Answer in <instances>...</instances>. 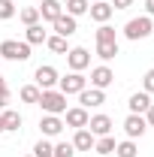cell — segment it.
<instances>
[{"instance_id":"cell-1","label":"cell","mask_w":154,"mask_h":157,"mask_svg":"<svg viewBox=\"0 0 154 157\" xmlns=\"http://www.w3.org/2000/svg\"><path fill=\"white\" fill-rule=\"evenodd\" d=\"M37 106H42L45 115H64V112H67V94H60L55 88H52V91H42Z\"/></svg>"},{"instance_id":"cell-2","label":"cell","mask_w":154,"mask_h":157,"mask_svg":"<svg viewBox=\"0 0 154 157\" xmlns=\"http://www.w3.org/2000/svg\"><path fill=\"white\" fill-rule=\"evenodd\" d=\"M151 30H154V21L151 15H139V18H130L127 24H124V36L127 39H145V36H151Z\"/></svg>"},{"instance_id":"cell-3","label":"cell","mask_w":154,"mask_h":157,"mask_svg":"<svg viewBox=\"0 0 154 157\" xmlns=\"http://www.w3.org/2000/svg\"><path fill=\"white\" fill-rule=\"evenodd\" d=\"M27 60L30 58V45L18 42V39H3L0 42V60Z\"/></svg>"},{"instance_id":"cell-4","label":"cell","mask_w":154,"mask_h":157,"mask_svg":"<svg viewBox=\"0 0 154 157\" xmlns=\"http://www.w3.org/2000/svg\"><path fill=\"white\" fill-rule=\"evenodd\" d=\"M58 88H60V94H82L85 88H88V78L82 76V73H70V76H64L58 78Z\"/></svg>"},{"instance_id":"cell-5","label":"cell","mask_w":154,"mask_h":157,"mask_svg":"<svg viewBox=\"0 0 154 157\" xmlns=\"http://www.w3.org/2000/svg\"><path fill=\"white\" fill-rule=\"evenodd\" d=\"M67 63H70V70H73V73H82L85 67H91V52H88V48H82V45H76V48H70V52H67Z\"/></svg>"},{"instance_id":"cell-6","label":"cell","mask_w":154,"mask_h":157,"mask_svg":"<svg viewBox=\"0 0 154 157\" xmlns=\"http://www.w3.org/2000/svg\"><path fill=\"white\" fill-rule=\"evenodd\" d=\"M33 78H37V88L39 91H52L55 85H58V70L55 67H37V73H33Z\"/></svg>"},{"instance_id":"cell-7","label":"cell","mask_w":154,"mask_h":157,"mask_svg":"<svg viewBox=\"0 0 154 157\" xmlns=\"http://www.w3.org/2000/svg\"><path fill=\"white\" fill-rule=\"evenodd\" d=\"M145 130H148V121H145V115H127V118H124V133H127V139H139V136H145Z\"/></svg>"},{"instance_id":"cell-8","label":"cell","mask_w":154,"mask_h":157,"mask_svg":"<svg viewBox=\"0 0 154 157\" xmlns=\"http://www.w3.org/2000/svg\"><path fill=\"white\" fill-rule=\"evenodd\" d=\"M112 82H115V73H112V70H109L106 63L91 70V88H100V91H106V88H109Z\"/></svg>"},{"instance_id":"cell-9","label":"cell","mask_w":154,"mask_h":157,"mask_svg":"<svg viewBox=\"0 0 154 157\" xmlns=\"http://www.w3.org/2000/svg\"><path fill=\"white\" fill-rule=\"evenodd\" d=\"M79 103H82V109H97V106L106 103V94H103L100 88H85V91L79 94Z\"/></svg>"},{"instance_id":"cell-10","label":"cell","mask_w":154,"mask_h":157,"mask_svg":"<svg viewBox=\"0 0 154 157\" xmlns=\"http://www.w3.org/2000/svg\"><path fill=\"white\" fill-rule=\"evenodd\" d=\"M52 24H55V33H58V36H64V39H70V36H73V33L79 30L76 18H73V15H67V12H64L60 18H55Z\"/></svg>"},{"instance_id":"cell-11","label":"cell","mask_w":154,"mask_h":157,"mask_svg":"<svg viewBox=\"0 0 154 157\" xmlns=\"http://www.w3.org/2000/svg\"><path fill=\"white\" fill-rule=\"evenodd\" d=\"M88 12H91V18H94V21L106 24V21L112 18V12H115V9H112V3H109V0H97V3L88 6Z\"/></svg>"},{"instance_id":"cell-12","label":"cell","mask_w":154,"mask_h":157,"mask_svg":"<svg viewBox=\"0 0 154 157\" xmlns=\"http://www.w3.org/2000/svg\"><path fill=\"white\" fill-rule=\"evenodd\" d=\"M64 115H67V127H76V130L88 127V121H91L88 109H82V106H76V109H67Z\"/></svg>"},{"instance_id":"cell-13","label":"cell","mask_w":154,"mask_h":157,"mask_svg":"<svg viewBox=\"0 0 154 157\" xmlns=\"http://www.w3.org/2000/svg\"><path fill=\"white\" fill-rule=\"evenodd\" d=\"M94 142H97V136L88 127H82V130H76V136H73V148L76 151H94Z\"/></svg>"},{"instance_id":"cell-14","label":"cell","mask_w":154,"mask_h":157,"mask_svg":"<svg viewBox=\"0 0 154 157\" xmlns=\"http://www.w3.org/2000/svg\"><path fill=\"white\" fill-rule=\"evenodd\" d=\"M39 9V18H45V21H55L64 15V3L60 0H42V6H37Z\"/></svg>"},{"instance_id":"cell-15","label":"cell","mask_w":154,"mask_h":157,"mask_svg":"<svg viewBox=\"0 0 154 157\" xmlns=\"http://www.w3.org/2000/svg\"><path fill=\"white\" fill-rule=\"evenodd\" d=\"M88 130L94 133V136H109V130H112V118L109 115H94L88 121Z\"/></svg>"},{"instance_id":"cell-16","label":"cell","mask_w":154,"mask_h":157,"mask_svg":"<svg viewBox=\"0 0 154 157\" xmlns=\"http://www.w3.org/2000/svg\"><path fill=\"white\" fill-rule=\"evenodd\" d=\"M39 130H42V136H60V130H64V121L58 115H45L39 121Z\"/></svg>"},{"instance_id":"cell-17","label":"cell","mask_w":154,"mask_h":157,"mask_svg":"<svg viewBox=\"0 0 154 157\" xmlns=\"http://www.w3.org/2000/svg\"><path fill=\"white\" fill-rule=\"evenodd\" d=\"M130 115H145V109L151 106V94H145V91H139V94H133L130 97Z\"/></svg>"},{"instance_id":"cell-18","label":"cell","mask_w":154,"mask_h":157,"mask_svg":"<svg viewBox=\"0 0 154 157\" xmlns=\"http://www.w3.org/2000/svg\"><path fill=\"white\" fill-rule=\"evenodd\" d=\"M45 39H48V33L42 30V24H30V27L24 30V42H27V45H42Z\"/></svg>"},{"instance_id":"cell-19","label":"cell","mask_w":154,"mask_h":157,"mask_svg":"<svg viewBox=\"0 0 154 157\" xmlns=\"http://www.w3.org/2000/svg\"><path fill=\"white\" fill-rule=\"evenodd\" d=\"M3 130H18L21 127V115L15 112V109H3Z\"/></svg>"},{"instance_id":"cell-20","label":"cell","mask_w":154,"mask_h":157,"mask_svg":"<svg viewBox=\"0 0 154 157\" xmlns=\"http://www.w3.org/2000/svg\"><path fill=\"white\" fill-rule=\"evenodd\" d=\"M88 6H91V0H67V15L79 18V15L88 12Z\"/></svg>"},{"instance_id":"cell-21","label":"cell","mask_w":154,"mask_h":157,"mask_svg":"<svg viewBox=\"0 0 154 157\" xmlns=\"http://www.w3.org/2000/svg\"><path fill=\"white\" fill-rule=\"evenodd\" d=\"M118 55V42H97V58L100 60H112Z\"/></svg>"},{"instance_id":"cell-22","label":"cell","mask_w":154,"mask_h":157,"mask_svg":"<svg viewBox=\"0 0 154 157\" xmlns=\"http://www.w3.org/2000/svg\"><path fill=\"white\" fill-rule=\"evenodd\" d=\"M115 145H118V142L112 136H100L94 142V151H97V154H115Z\"/></svg>"},{"instance_id":"cell-23","label":"cell","mask_w":154,"mask_h":157,"mask_svg":"<svg viewBox=\"0 0 154 157\" xmlns=\"http://www.w3.org/2000/svg\"><path fill=\"white\" fill-rule=\"evenodd\" d=\"M115 154L118 157H136V154H139V148H136L133 139H124V142H118V145H115Z\"/></svg>"},{"instance_id":"cell-24","label":"cell","mask_w":154,"mask_h":157,"mask_svg":"<svg viewBox=\"0 0 154 157\" xmlns=\"http://www.w3.org/2000/svg\"><path fill=\"white\" fill-rule=\"evenodd\" d=\"M45 45H48V48H52L55 55H67V52H70V45H67V39H64V36H58V33L45 39Z\"/></svg>"},{"instance_id":"cell-25","label":"cell","mask_w":154,"mask_h":157,"mask_svg":"<svg viewBox=\"0 0 154 157\" xmlns=\"http://www.w3.org/2000/svg\"><path fill=\"white\" fill-rule=\"evenodd\" d=\"M18 18L24 21L27 27H30V24H39V9H37V6H24V9L18 12Z\"/></svg>"},{"instance_id":"cell-26","label":"cell","mask_w":154,"mask_h":157,"mask_svg":"<svg viewBox=\"0 0 154 157\" xmlns=\"http://www.w3.org/2000/svg\"><path fill=\"white\" fill-rule=\"evenodd\" d=\"M33 157H55V145L45 142V139H39L37 145H33Z\"/></svg>"},{"instance_id":"cell-27","label":"cell","mask_w":154,"mask_h":157,"mask_svg":"<svg viewBox=\"0 0 154 157\" xmlns=\"http://www.w3.org/2000/svg\"><path fill=\"white\" fill-rule=\"evenodd\" d=\"M97 42H118V39H115V27L100 24V27H97Z\"/></svg>"},{"instance_id":"cell-28","label":"cell","mask_w":154,"mask_h":157,"mask_svg":"<svg viewBox=\"0 0 154 157\" xmlns=\"http://www.w3.org/2000/svg\"><path fill=\"white\" fill-rule=\"evenodd\" d=\"M39 94H42V91H39L37 85H24V88H21V100H24V103H39Z\"/></svg>"},{"instance_id":"cell-29","label":"cell","mask_w":154,"mask_h":157,"mask_svg":"<svg viewBox=\"0 0 154 157\" xmlns=\"http://www.w3.org/2000/svg\"><path fill=\"white\" fill-rule=\"evenodd\" d=\"M73 154H76L73 142H58V145H55V157H73Z\"/></svg>"},{"instance_id":"cell-30","label":"cell","mask_w":154,"mask_h":157,"mask_svg":"<svg viewBox=\"0 0 154 157\" xmlns=\"http://www.w3.org/2000/svg\"><path fill=\"white\" fill-rule=\"evenodd\" d=\"M12 15H15V3H12V0H0V18L9 21Z\"/></svg>"},{"instance_id":"cell-31","label":"cell","mask_w":154,"mask_h":157,"mask_svg":"<svg viewBox=\"0 0 154 157\" xmlns=\"http://www.w3.org/2000/svg\"><path fill=\"white\" fill-rule=\"evenodd\" d=\"M142 91H145V94H154V70L145 73V78H142Z\"/></svg>"},{"instance_id":"cell-32","label":"cell","mask_w":154,"mask_h":157,"mask_svg":"<svg viewBox=\"0 0 154 157\" xmlns=\"http://www.w3.org/2000/svg\"><path fill=\"white\" fill-rule=\"evenodd\" d=\"M127 6H133V0H112V9H127Z\"/></svg>"},{"instance_id":"cell-33","label":"cell","mask_w":154,"mask_h":157,"mask_svg":"<svg viewBox=\"0 0 154 157\" xmlns=\"http://www.w3.org/2000/svg\"><path fill=\"white\" fill-rule=\"evenodd\" d=\"M145 121H148V127H154V103L145 109Z\"/></svg>"},{"instance_id":"cell-34","label":"cell","mask_w":154,"mask_h":157,"mask_svg":"<svg viewBox=\"0 0 154 157\" xmlns=\"http://www.w3.org/2000/svg\"><path fill=\"white\" fill-rule=\"evenodd\" d=\"M6 106H9V91L3 88V91H0V109H6Z\"/></svg>"},{"instance_id":"cell-35","label":"cell","mask_w":154,"mask_h":157,"mask_svg":"<svg viewBox=\"0 0 154 157\" xmlns=\"http://www.w3.org/2000/svg\"><path fill=\"white\" fill-rule=\"evenodd\" d=\"M145 12H148V15H154V0H145Z\"/></svg>"},{"instance_id":"cell-36","label":"cell","mask_w":154,"mask_h":157,"mask_svg":"<svg viewBox=\"0 0 154 157\" xmlns=\"http://www.w3.org/2000/svg\"><path fill=\"white\" fill-rule=\"evenodd\" d=\"M3 88H6V78H3V76H0V91H3Z\"/></svg>"},{"instance_id":"cell-37","label":"cell","mask_w":154,"mask_h":157,"mask_svg":"<svg viewBox=\"0 0 154 157\" xmlns=\"http://www.w3.org/2000/svg\"><path fill=\"white\" fill-rule=\"evenodd\" d=\"M0 133H6V130H3V118H0Z\"/></svg>"},{"instance_id":"cell-38","label":"cell","mask_w":154,"mask_h":157,"mask_svg":"<svg viewBox=\"0 0 154 157\" xmlns=\"http://www.w3.org/2000/svg\"><path fill=\"white\" fill-rule=\"evenodd\" d=\"M24 157H33V154H24Z\"/></svg>"},{"instance_id":"cell-39","label":"cell","mask_w":154,"mask_h":157,"mask_svg":"<svg viewBox=\"0 0 154 157\" xmlns=\"http://www.w3.org/2000/svg\"><path fill=\"white\" fill-rule=\"evenodd\" d=\"M91 3H97V0H91Z\"/></svg>"}]
</instances>
